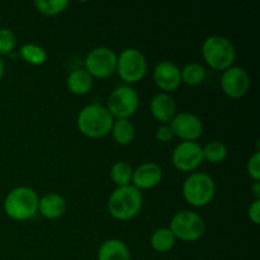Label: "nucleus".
Here are the masks:
<instances>
[{"label":"nucleus","mask_w":260,"mask_h":260,"mask_svg":"<svg viewBox=\"0 0 260 260\" xmlns=\"http://www.w3.org/2000/svg\"><path fill=\"white\" fill-rule=\"evenodd\" d=\"M114 118L106 106L99 103L86 104L80 109L76 118L79 131L88 139H102L111 134Z\"/></svg>","instance_id":"1"},{"label":"nucleus","mask_w":260,"mask_h":260,"mask_svg":"<svg viewBox=\"0 0 260 260\" xmlns=\"http://www.w3.org/2000/svg\"><path fill=\"white\" fill-rule=\"evenodd\" d=\"M144 205L141 190L129 184L117 187L108 197L107 208L109 215L118 221H129L139 216Z\"/></svg>","instance_id":"2"},{"label":"nucleus","mask_w":260,"mask_h":260,"mask_svg":"<svg viewBox=\"0 0 260 260\" xmlns=\"http://www.w3.org/2000/svg\"><path fill=\"white\" fill-rule=\"evenodd\" d=\"M38 197L37 192L27 185L13 188L5 196L3 208L4 213L13 221L30 220L38 212Z\"/></svg>","instance_id":"3"},{"label":"nucleus","mask_w":260,"mask_h":260,"mask_svg":"<svg viewBox=\"0 0 260 260\" xmlns=\"http://www.w3.org/2000/svg\"><path fill=\"white\" fill-rule=\"evenodd\" d=\"M205 62L215 71H225L234 66L236 50L229 38L220 35H212L206 38L201 47Z\"/></svg>","instance_id":"4"},{"label":"nucleus","mask_w":260,"mask_h":260,"mask_svg":"<svg viewBox=\"0 0 260 260\" xmlns=\"http://www.w3.org/2000/svg\"><path fill=\"white\" fill-rule=\"evenodd\" d=\"M182 193L185 202L192 207H206L215 198V180L207 173H190L183 182Z\"/></svg>","instance_id":"5"},{"label":"nucleus","mask_w":260,"mask_h":260,"mask_svg":"<svg viewBox=\"0 0 260 260\" xmlns=\"http://www.w3.org/2000/svg\"><path fill=\"white\" fill-rule=\"evenodd\" d=\"M169 230L177 240L194 243L205 235L206 223L200 213L190 210H182L172 217Z\"/></svg>","instance_id":"6"},{"label":"nucleus","mask_w":260,"mask_h":260,"mask_svg":"<svg viewBox=\"0 0 260 260\" xmlns=\"http://www.w3.org/2000/svg\"><path fill=\"white\" fill-rule=\"evenodd\" d=\"M116 73L126 85L136 84L146 76L147 60L144 53L135 47H128L117 55Z\"/></svg>","instance_id":"7"},{"label":"nucleus","mask_w":260,"mask_h":260,"mask_svg":"<svg viewBox=\"0 0 260 260\" xmlns=\"http://www.w3.org/2000/svg\"><path fill=\"white\" fill-rule=\"evenodd\" d=\"M139 106V93L131 85H121L109 94L106 108L114 119H129Z\"/></svg>","instance_id":"8"},{"label":"nucleus","mask_w":260,"mask_h":260,"mask_svg":"<svg viewBox=\"0 0 260 260\" xmlns=\"http://www.w3.org/2000/svg\"><path fill=\"white\" fill-rule=\"evenodd\" d=\"M116 69L117 53L106 46L93 48L84 60V70L93 79L103 80L111 78L113 74H116Z\"/></svg>","instance_id":"9"},{"label":"nucleus","mask_w":260,"mask_h":260,"mask_svg":"<svg viewBox=\"0 0 260 260\" xmlns=\"http://www.w3.org/2000/svg\"><path fill=\"white\" fill-rule=\"evenodd\" d=\"M203 162V150L200 142L182 141L172 152V164L179 172L193 173Z\"/></svg>","instance_id":"10"},{"label":"nucleus","mask_w":260,"mask_h":260,"mask_svg":"<svg viewBox=\"0 0 260 260\" xmlns=\"http://www.w3.org/2000/svg\"><path fill=\"white\" fill-rule=\"evenodd\" d=\"M250 84L248 71L240 66H231L221 74V90L231 99H240L245 96L250 90Z\"/></svg>","instance_id":"11"},{"label":"nucleus","mask_w":260,"mask_h":260,"mask_svg":"<svg viewBox=\"0 0 260 260\" xmlns=\"http://www.w3.org/2000/svg\"><path fill=\"white\" fill-rule=\"evenodd\" d=\"M174 137L182 141H197L203 134V123L192 112H178L169 123Z\"/></svg>","instance_id":"12"},{"label":"nucleus","mask_w":260,"mask_h":260,"mask_svg":"<svg viewBox=\"0 0 260 260\" xmlns=\"http://www.w3.org/2000/svg\"><path fill=\"white\" fill-rule=\"evenodd\" d=\"M152 80L161 93L169 94L175 91L182 85L179 66L172 61H160L152 71Z\"/></svg>","instance_id":"13"},{"label":"nucleus","mask_w":260,"mask_h":260,"mask_svg":"<svg viewBox=\"0 0 260 260\" xmlns=\"http://www.w3.org/2000/svg\"><path fill=\"white\" fill-rule=\"evenodd\" d=\"M162 169L152 161L140 164L132 173L131 184L139 190H147L157 187L161 183Z\"/></svg>","instance_id":"14"},{"label":"nucleus","mask_w":260,"mask_h":260,"mask_svg":"<svg viewBox=\"0 0 260 260\" xmlns=\"http://www.w3.org/2000/svg\"><path fill=\"white\" fill-rule=\"evenodd\" d=\"M150 112L157 122L168 124L178 113L177 103L170 94L157 93L150 101Z\"/></svg>","instance_id":"15"},{"label":"nucleus","mask_w":260,"mask_h":260,"mask_svg":"<svg viewBox=\"0 0 260 260\" xmlns=\"http://www.w3.org/2000/svg\"><path fill=\"white\" fill-rule=\"evenodd\" d=\"M66 210V200L58 193H46L38 201V213L46 220H57L65 215Z\"/></svg>","instance_id":"16"},{"label":"nucleus","mask_w":260,"mask_h":260,"mask_svg":"<svg viewBox=\"0 0 260 260\" xmlns=\"http://www.w3.org/2000/svg\"><path fill=\"white\" fill-rule=\"evenodd\" d=\"M98 260H131V253L119 239H108L98 249Z\"/></svg>","instance_id":"17"},{"label":"nucleus","mask_w":260,"mask_h":260,"mask_svg":"<svg viewBox=\"0 0 260 260\" xmlns=\"http://www.w3.org/2000/svg\"><path fill=\"white\" fill-rule=\"evenodd\" d=\"M94 79L84 69H76L71 71L66 79V86L74 95H86L91 90Z\"/></svg>","instance_id":"18"},{"label":"nucleus","mask_w":260,"mask_h":260,"mask_svg":"<svg viewBox=\"0 0 260 260\" xmlns=\"http://www.w3.org/2000/svg\"><path fill=\"white\" fill-rule=\"evenodd\" d=\"M111 135L116 144L121 145V146H127L135 140L136 129L129 119H114Z\"/></svg>","instance_id":"19"},{"label":"nucleus","mask_w":260,"mask_h":260,"mask_svg":"<svg viewBox=\"0 0 260 260\" xmlns=\"http://www.w3.org/2000/svg\"><path fill=\"white\" fill-rule=\"evenodd\" d=\"M177 239L169 228H160L151 234L150 245L156 253H168L175 246Z\"/></svg>","instance_id":"20"},{"label":"nucleus","mask_w":260,"mask_h":260,"mask_svg":"<svg viewBox=\"0 0 260 260\" xmlns=\"http://www.w3.org/2000/svg\"><path fill=\"white\" fill-rule=\"evenodd\" d=\"M19 56L24 62L32 66H41L47 61V51L36 43H25L19 48Z\"/></svg>","instance_id":"21"},{"label":"nucleus","mask_w":260,"mask_h":260,"mask_svg":"<svg viewBox=\"0 0 260 260\" xmlns=\"http://www.w3.org/2000/svg\"><path fill=\"white\" fill-rule=\"evenodd\" d=\"M206 69L198 62H189L180 69V80L182 84H185L188 86H197L205 81Z\"/></svg>","instance_id":"22"},{"label":"nucleus","mask_w":260,"mask_h":260,"mask_svg":"<svg viewBox=\"0 0 260 260\" xmlns=\"http://www.w3.org/2000/svg\"><path fill=\"white\" fill-rule=\"evenodd\" d=\"M203 150V160L208 161L210 164H220V162L225 161L228 157V146L223 142L213 140L202 146Z\"/></svg>","instance_id":"23"},{"label":"nucleus","mask_w":260,"mask_h":260,"mask_svg":"<svg viewBox=\"0 0 260 260\" xmlns=\"http://www.w3.org/2000/svg\"><path fill=\"white\" fill-rule=\"evenodd\" d=\"M132 169L131 165L127 161H117L111 168V179L117 187H126L132 182Z\"/></svg>","instance_id":"24"},{"label":"nucleus","mask_w":260,"mask_h":260,"mask_svg":"<svg viewBox=\"0 0 260 260\" xmlns=\"http://www.w3.org/2000/svg\"><path fill=\"white\" fill-rule=\"evenodd\" d=\"M36 10L46 17H55L62 14L69 8L70 3L68 0H36L33 3Z\"/></svg>","instance_id":"25"},{"label":"nucleus","mask_w":260,"mask_h":260,"mask_svg":"<svg viewBox=\"0 0 260 260\" xmlns=\"http://www.w3.org/2000/svg\"><path fill=\"white\" fill-rule=\"evenodd\" d=\"M17 46V36L9 28H0V57L9 55Z\"/></svg>","instance_id":"26"},{"label":"nucleus","mask_w":260,"mask_h":260,"mask_svg":"<svg viewBox=\"0 0 260 260\" xmlns=\"http://www.w3.org/2000/svg\"><path fill=\"white\" fill-rule=\"evenodd\" d=\"M246 172L248 175L254 180V182H259L260 180V151L256 150L248 160L246 164Z\"/></svg>","instance_id":"27"},{"label":"nucleus","mask_w":260,"mask_h":260,"mask_svg":"<svg viewBox=\"0 0 260 260\" xmlns=\"http://www.w3.org/2000/svg\"><path fill=\"white\" fill-rule=\"evenodd\" d=\"M155 137H156L157 141L162 142V144H167V142L172 141L174 139V135H173L172 128H170L169 123L168 124H160L156 128L155 132Z\"/></svg>","instance_id":"28"},{"label":"nucleus","mask_w":260,"mask_h":260,"mask_svg":"<svg viewBox=\"0 0 260 260\" xmlns=\"http://www.w3.org/2000/svg\"><path fill=\"white\" fill-rule=\"evenodd\" d=\"M248 216L254 225L260 222V200H254L248 208Z\"/></svg>","instance_id":"29"},{"label":"nucleus","mask_w":260,"mask_h":260,"mask_svg":"<svg viewBox=\"0 0 260 260\" xmlns=\"http://www.w3.org/2000/svg\"><path fill=\"white\" fill-rule=\"evenodd\" d=\"M250 192L253 194L254 200H260V180L254 182L250 187Z\"/></svg>","instance_id":"30"},{"label":"nucleus","mask_w":260,"mask_h":260,"mask_svg":"<svg viewBox=\"0 0 260 260\" xmlns=\"http://www.w3.org/2000/svg\"><path fill=\"white\" fill-rule=\"evenodd\" d=\"M4 74H5V63L4 61H3V58L0 57V81H2L3 78H4Z\"/></svg>","instance_id":"31"},{"label":"nucleus","mask_w":260,"mask_h":260,"mask_svg":"<svg viewBox=\"0 0 260 260\" xmlns=\"http://www.w3.org/2000/svg\"><path fill=\"white\" fill-rule=\"evenodd\" d=\"M196 260H207V259H196Z\"/></svg>","instance_id":"32"}]
</instances>
